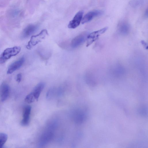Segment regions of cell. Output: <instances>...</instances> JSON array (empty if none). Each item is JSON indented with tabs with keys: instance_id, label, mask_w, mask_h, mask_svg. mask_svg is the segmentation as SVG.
Segmentation results:
<instances>
[{
	"instance_id": "17",
	"label": "cell",
	"mask_w": 148,
	"mask_h": 148,
	"mask_svg": "<svg viewBox=\"0 0 148 148\" xmlns=\"http://www.w3.org/2000/svg\"><path fill=\"white\" fill-rule=\"evenodd\" d=\"M141 42L144 47L146 49H147L148 46L147 43L144 40H141Z\"/></svg>"
},
{
	"instance_id": "7",
	"label": "cell",
	"mask_w": 148,
	"mask_h": 148,
	"mask_svg": "<svg viewBox=\"0 0 148 148\" xmlns=\"http://www.w3.org/2000/svg\"><path fill=\"white\" fill-rule=\"evenodd\" d=\"M25 61L24 57H23L19 60L14 62L9 66L7 73L10 74L19 69L23 64Z\"/></svg>"
},
{
	"instance_id": "14",
	"label": "cell",
	"mask_w": 148,
	"mask_h": 148,
	"mask_svg": "<svg viewBox=\"0 0 148 148\" xmlns=\"http://www.w3.org/2000/svg\"><path fill=\"white\" fill-rule=\"evenodd\" d=\"M8 138L7 135L4 133H0V148L3 147Z\"/></svg>"
},
{
	"instance_id": "15",
	"label": "cell",
	"mask_w": 148,
	"mask_h": 148,
	"mask_svg": "<svg viewBox=\"0 0 148 148\" xmlns=\"http://www.w3.org/2000/svg\"><path fill=\"white\" fill-rule=\"evenodd\" d=\"M35 100L32 92L27 95L25 99V101L28 103L33 102Z\"/></svg>"
},
{
	"instance_id": "12",
	"label": "cell",
	"mask_w": 148,
	"mask_h": 148,
	"mask_svg": "<svg viewBox=\"0 0 148 148\" xmlns=\"http://www.w3.org/2000/svg\"><path fill=\"white\" fill-rule=\"evenodd\" d=\"M45 83L41 82L38 84L34 88L32 92L35 100H38L40 94L44 88Z\"/></svg>"
},
{
	"instance_id": "9",
	"label": "cell",
	"mask_w": 148,
	"mask_h": 148,
	"mask_svg": "<svg viewBox=\"0 0 148 148\" xmlns=\"http://www.w3.org/2000/svg\"><path fill=\"white\" fill-rule=\"evenodd\" d=\"M49 129L45 131L41 136L39 141V146H43L47 144L51 139L53 136L52 132Z\"/></svg>"
},
{
	"instance_id": "1",
	"label": "cell",
	"mask_w": 148,
	"mask_h": 148,
	"mask_svg": "<svg viewBox=\"0 0 148 148\" xmlns=\"http://www.w3.org/2000/svg\"><path fill=\"white\" fill-rule=\"evenodd\" d=\"M21 50V48L19 46H15L5 49L0 56V64L4 63L11 57L16 55Z\"/></svg>"
},
{
	"instance_id": "10",
	"label": "cell",
	"mask_w": 148,
	"mask_h": 148,
	"mask_svg": "<svg viewBox=\"0 0 148 148\" xmlns=\"http://www.w3.org/2000/svg\"><path fill=\"white\" fill-rule=\"evenodd\" d=\"M31 110V107L29 106L25 107L23 110V119L21 122L23 126H26L29 124Z\"/></svg>"
},
{
	"instance_id": "2",
	"label": "cell",
	"mask_w": 148,
	"mask_h": 148,
	"mask_svg": "<svg viewBox=\"0 0 148 148\" xmlns=\"http://www.w3.org/2000/svg\"><path fill=\"white\" fill-rule=\"evenodd\" d=\"M48 35V32L46 29L42 30L38 34L33 36L31 37L30 40L26 46V48L28 49H31L40 42Z\"/></svg>"
},
{
	"instance_id": "4",
	"label": "cell",
	"mask_w": 148,
	"mask_h": 148,
	"mask_svg": "<svg viewBox=\"0 0 148 148\" xmlns=\"http://www.w3.org/2000/svg\"><path fill=\"white\" fill-rule=\"evenodd\" d=\"M88 34L84 32L77 36L72 40L71 45L73 48L77 47L82 44L86 40Z\"/></svg>"
},
{
	"instance_id": "3",
	"label": "cell",
	"mask_w": 148,
	"mask_h": 148,
	"mask_svg": "<svg viewBox=\"0 0 148 148\" xmlns=\"http://www.w3.org/2000/svg\"><path fill=\"white\" fill-rule=\"evenodd\" d=\"M108 29V27H105L88 34L86 40V47H88L92 44L100 36L105 33Z\"/></svg>"
},
{
	"instance_id": "5",
	"label": "cell",
	"mask_w": 148,
	"mask_h": 148,
	"mask_svg": "<svg viewBox=\"0 0 148 148\" xmlns=\"http://www.w3.org/2000/svg\"><path fill=\"white\" fill-rule=\"evenodd\" d=\"M103 12L99 10H95L87 13L82 18V23L84 24L91 20L93 18L101 15Z\"/></svg>"
},
{
	"instance_id": "8",
	"label": "cell",
	"mask_w": 148,
	"mask_h": 148,
	"mask_svg": "<svg viewBox=\"0 0 148 148\" xmlns=\"http://www.w3.org/2000/svg\"><path fill=\"white\" fill-rule=\"evenodd\" d=\"M10 88L5 82H3L0 86V99L2 102L5 101L8 99L9 94Z\"/></svg>"
},
{
	"instance_id": "6",
	"label": "cell",
	"mask_w": 148,
	"mask_h": 148,
	"mask_svg": "<svg viewBox=\"0 0 148 148\" xmlns=\"http://www.w3.org/2000/svg\"><path fill=\"white\" fill-rule=\"evenodd\" d=\"M83 12L80 11L75 15L73 19L70 21L68 27L70 29H74L77 27L82 21Z\"/></svg>"
},
{
	"instance_id": "13",
	"label": "cell",
	"mask_w": 148,
	"mask_h": 148,
	"mask_svg": "<svg viewBox=\"0 0 148 148\" xmlns=\"http://www.w3.org/2000/svg\"><path fill=\"white\" fill-rule=\"evenodd\" d=\"M118 28L119 32L124 34H127L130 29L129 25L125 22H122L120 23L119 25Z\"/></svg>"
},
{
	"instance_id": "16",
	"label": "cell",
	"mask_w": 148,
	"mask_h": 148,
	"mask_svg": "<svg viewBox=\"0 0 148 148\" xmlns=\"http://www.w3.org/2000/svg\"><path fill=\"white\" fill-rule=\"evenodd\" d=\"M22 78V75L21 73H18L16 75V81L18 82H20Z\"/></svg>"
},
{
	"instance_id": "11",
	"label": "cell",
	"mask_w": 148,
	"mask_h": 148,
	"mask_svg": "<svg viewBox=\"0 0 148 148\" xmlns=\"http://www.w3.org/2000/svg\"><path fill=\"white\" fill-rule=\"evenodd\" d=\"M38 25L33 24L29 25L26 27L23 30L22 37L23 38L28 37L33 34L38 29Z\"/></svg>"
}]
</instances>
